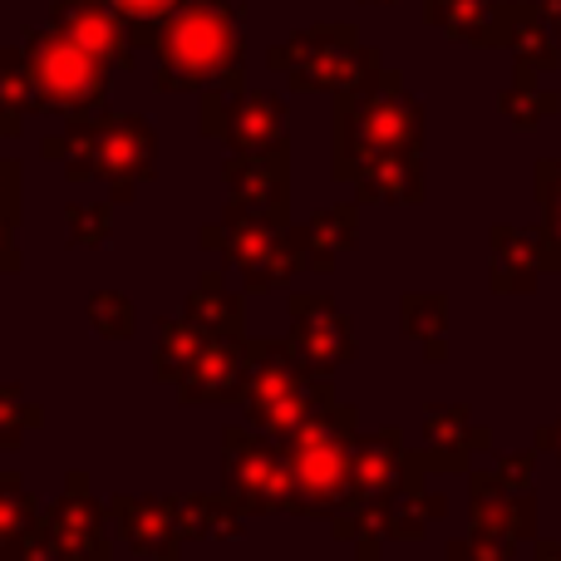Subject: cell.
Returning <instances> with one entry per match:
<instances>
[{
  "mask_svg": "<svg viewBox=\"0 0 561 561\" xmlns=\"http://www.w3.org/2000/svg\"><path fill=\"white\" fill-rule=\"evenodd\" d=\"M45 158L65 163L69 183H108L114 203H134L144 183L158 173V134L138 114H104V118H69V134L45 138Z\"/></svg>",
  "mask_w": 561,
  "mask_h": 561,
  "instance_id": "obj_1",
  "label": "cell"
},
{
  "mask_svg": "<svg viewBox=\"0 0 561 561\" xmlns=\"http://www.w3.org/2000/svg\"><path fill=\"white\" fill-rule=\"evenodd\" d=\"M158 89H242V25L222 0H187L158 30Z\"/></svg>",
  "mask_w": 561,
  "mask_h": 561,
  "instance_id": "obj_2",
  "label": "cell"
},
{
  "mask_svg": "<svg viewBox=\"0 0 561 561\" xmlns=\"http://www.w3.org/2000/svg\"><path fill=\"white\" fill-rule=\"evenodd\" d=\"M355 438H359V409L330 399L280 444L290 463V513L335 517L345 507V497L355 493V483H350Z\"/></svg>",
  "mask_w": 561,
  "mask_h": 561,
  "instance_id": "obj_3",
  "label": "cell"
},
{
  "mask_svg": "<svg viewBox=\"0 0 561 561\" xmlns=\"http://www.w3.org/2000/svg\"><path fill=\"white\" fill-rule=\"evenodd\" d=\"M359 153H424V108L389 69H369L335 104V163Z\"/></svg>",
  "mask_w": 561,
  "mask_h": 561,
  "instance_id": "obj_4",
  "label": "cell"
},
{
  "mask_svg": "<svg viewBox=\"0 0 561 561\" xmlns=\"http://www.w3.org/2000/svg\"><path fill=\"white\" fill-rule=\"evenodd\" d=\"M335 389L330 379H316L290 345H262V340H247V385H242V409L247 424H256L262 434H272L276 444H286L320 404H330Z\"/></svg>",
  "mask_w": 561,
  "mask_h": 561,
  "instance_id": "obj_5",
  "label": "cell"
},
{
  "mask_svg": "<svg viewBox=\"0 0 561 561\" xmlns=\"http://www.w3.org/2000/svg\"><path fill=\"white\" fill-rule=\"evenodd\" d=\"M25 59L35 75L39 114L84 118L108 99V65L79 39H69L59 25L25 35Z\"/></svg>",
  "mask_w": 561,
  "mask_h": 561,
  "instance_id": "obj_6",
  "label": "cell"
},
{
  "mask_svg": "<svg viewBox=\"0 0 561 561\" xmlns=\"http://www.w3.org/2000/svg\"><path fill=\"white\" fill-rule=\"evenodd\" d=\"M197 242L207 252H222V262L232 272H242L247 290H272L296 280V272H306V252H300V237L290 227L262 222V217L242 213V207H227L222 222L203 227Z\"/></svg>",
  "mask_w": 561,
  "mask_h": 561,
  "instance_id": "obj_7",
  "label": "cell"
},
{
  "mask_svg": "<svg viewBox=\"0 0 561 561\" xmlns=\"http://www.w3.org/2000/svg\"><path fill=\"white\" fill-rule=\"evenodd\" d=\"M222 493L247 517L290 513V463L286 448L256 424H232L222 434Z\"/></svg>",
  "mask_w": 561,
  "mask_h": 561,
  "instance_id": "obj_8",
  "label": "cell"
},
{
  "mask_svg": "<svg viewBox=\"0 0 561 561\" xmlns=\"http://www.w3.org/2000/svg\"><path fill=\"white\" fill-rule=\"evenodd\" d=\"M375 55L359 49V35L350 25H325L296 35L290 45L272 49V69L290 79V89H325V94H350L365 84Z\"/></svg>",
  "mask_w": 561,
  "mask_h": 561,
  "instance_id": "obj_9",
  "label": "cell"
},
{
  "mask_svg": "<svg viewBox=\"0 0 561 561\" xmlns=\"http://www.w3.org/2000/svg\"><path fill=\"white\" fill-rule=\"evenodd\" d=\"M203 134L222 138L232 153H280L286 148V104L266 89H207Z\"/></svg>",
  "mask_w": 561,
  "mask_h": 561,
  "instance_id": "obj_10",
  "label": "cell"
},
{
  "mask_svg": "<svg viewBox=\"0 0 561 561\" xmlns=\"http://www.w3.org/2000/svg\"><path fill=\"white\" fill-rule=\"evenodd\" d=\"M286 345L316 379H335L355 359V325L325 290H306V296H290Z\"/></svg>",
  "mask_w": 561,
  "mask_h": 561,
  "instance_id": "obj_11",
  "label": "cell"
},
{
  "mask_svg": "<svg viewBox=\"0 0 561 561\" xmlns=\"http://www.w3.org/2000/svg\"><path fill=\"white\" fill-rule=\"evenodd\" d=\"M108 507L89 493V473H69L65 493L45 513V537L49 547L79 557V561H108L114 557V537H108Z\"/></svg>",
  "mask_w": 561,
  "mask_h": 561,
  "instance_id": "obj_12",
  "label": "cell"
},
{
  "mask_svg": "<svg viewBox=\"0 0 561 561\" xmlns=\"http://www.w3.org/2000/svg\"><path fill=\"white\" fill-rule=\"evenodd\" d=\"M232 207L262 217V222L290 227V163L280 153H232L222 168Z\"/></svg>",
  "mask_w": 561,
  "mask_h": 561,
  "instance_id": "obj_13",
  "label": "cell"
},
{
  "mask_svg": "<svg viewBox=\"0 0 561 561\" xmlns=\"http://www.w3.org/2000/svg\"><path fill=\"white\" fill-rule=\"evenodd\" d=\"M55 25L69 39H79L84 49H94L104 65H114V69L134 65V30H128V15L114 0H59Z\"/></svg>",
  "mask_w": 561,
  "mask_h": 561,
  "instance_id": "obj_14",
  "label": "cell"
},
{
  "mask_svg": "<svg viewBox=\"0 0 561 561\" xmlns=\"http://www.w3.org/2000/svg\"><path fill=\"white\" fill-rule=\"evenodd\" d=\"M335 178L355 187V203H419L424 197L419 153H359L350 163H335Z\"/></svg>",
  "mask_w": 561,
  "mask_h": 561,
  "instance_id": "obj_15",
  "label": "cell"
},
{
  "mask_svg": "<svg viewBox=\"0 0 561 561\" xmlns=\"http://www.w3.org/2000/svg\"><path fill=\"white\" fill-rule=\"evenodd\" d=\"M114 527L138 557L178 561L183 552V527H178V497H114L108 503Z\"/></svg>",
  "mask_w": 561,
  "mask_h": 561,
  "instance_id": "obj_16",
  "label": "cell"
},
{
  "mask_svg": "<svg viewBox=\"0 0 561 561\" xmlns=\"http://www.w3.org/2000/svg\"><path fill=\"white\" fill-rule=\"evenodd\" d=\"M247 385V340H213L207 355L187 369V379L178 385L183 404H242Z\"/></svg>",
  "mask_w": 561,
  "mask_h": 561,
  "instance_id": "obj_17",
  "label": "cell"
},
{
  "mask_svg": "<svg viewBox=\"0 0 561 561\" xmlns=\"http://www.w3.org/2000/svg\"><path fill=\"white\" fill-rule=\"evenodd\" d=\"M404 434L399 428H379V434L355 438V463H350V483L355 497H394L404 483Z\"/></svg>",
  "mask_w": 561,
  "mask_h": 561,
  "instance_id": "obj_18",
  "label": "cell"
},
{
  "mask_svg": "<svg viewBox=\"0 0 561 561\" xmlns=\"http://www.w3.org/2000/svg\"><path fill=\"white\" fill-rule=\"evenodd\" d=\"M300 252H306V266L320 276L335 272V262L355 247L359 237V203H340V207H320L306 227H300Z\"/></svg>",
  "mask_w": 561,
  "mask_h": 561,
  "instance_id": "obj_19",
  "label": "cell"
},
{
  "mask_svg": "<svg viewBox=\"0 0 561 561\" xmlns=\"http://www.w3.org/2000/svg\"><path fill=\"white\" fill-rule=\"evenodd\" d=\"M213 340H217L213 330H207L203 320H193L187 310H183V316H163V320H158L153 375L163 379V385H183L187 369L207 355V345H213Z\"/></svg>",
  "mask_w": 561,
  "mask_h": 561,
  "instance_id": "obj_20",
  "label": "cell"
},
{
  "mask_svg": "<svg viewBox=\"0 0 561 561\" xmlns=\"http://www.w3.org/2000/svg\"><path fill=\"white\" fill-rule=\"evenodd\" d=\"M39 537H45V513L25 493V478L0 473V552L5 561H25Z\"/></svg>",
  "mask_w": 561,
  "mask_h": 561,
  "instance_id": "obj_21",
  "label": "cell"
},
{
  "mask_svg": "<svg viewBox=\"0 0 561 561\" xmlns=\"http://www.w3.org/2000/svg\"><path fill=\"white\" fill-rule=\"evenodd\" d=\"M330 527H335L340 542L355 547L359 561H375L379 552H385V537L389 533V497H345V507H340L335 517H330Z\"/></svg>",
  "mask_w": 561,
  "mask_h": 561,
  "instance_id": "obj_22",
  "label": "cell"
},
{
  "mask_svg": "<svg viewBox=\"0 0 561 561\" xmlns=\"http://www.w3.org/2000/svg\"><path fill=\"white\" fill-rule=\"evenodd\" d=\"M187 316L203 320V325L213 330L217 340H247V335H242L247 306H242V296H232V290H227L222 272H203L197 290L187 296Z\"/></svg>",
  "mask_w": 561,
  "mask_h": 561,
  "instance_id": "obj_23",
  "label": "cell"
},
{
  "mask_svg": "<svg viewBox=\"0 0 561 561\" xmlns=\"http://www.w3.org/2000/svg\"><path fill=\"white\" fill-rule=\"evenodd\" d=\"M178 527L183 542H203V537H242L247 533V513L232 503L227 493L217 497H178Z\"/></svg>",
  "mask_w": 561,
  "mask_h": 561,
  "instance_id": "obj_24",
  "label": "cell"
},
{
  "mask_svg": "<svg viewBox=\"0 0 561 561\" xmlns=\"http://www.w3.org/2000/svg\"><path fill=\"white\" fill-rule=\"evenodd\" d=\"M0 108L10 114H39V99H35V75H30V59L25 49H0Z\"/></svg>",
  "mask_w": 561,
  "mask_h": 561,
  "instance_id": "obj_25",
  "label": "cell"
},
{
  "mask_svg": "<svg viewBox=\"0 0 561 561\" xmlns=\"http://www.w3.org/2000/svg\"><path fill=\"white\" fill-rule=\"evenodd\" d=\"M404 335L428 340V355L444 359V296H404Z\"/></svg>",
  "mask_w": 561,
  "mask_h": 561,
  "instance_id": "obj_26",
  "label": "cell"
},
{
  "mask_svg": "<svg viewBox=\"0 0 561 561\" xmlns=\"http://www.w3.org/2000/svg\"><path fill=\"white\" fill-rule=\"evenodd\" d=\"M84 316H89V325H94V335H104V340L134 335V306H128L118 290H94L89 306H84Z\"/></svg>",
  "mask_w": 561,
  "mask_h": 561,
  "instance_id": "obj_27",
  "label": "cell"
},
{
  "mask_svg": "<svg viewBox=\"0 0 561 561\" xmlns=\"http://www.w3.org/2000/svg\"><path fill=\"white\" fill-rule=\"evenodd\" d=\"M39 424H45L39 404H30V399L20 394V385H0V448H15L20 438Z\"/></svg>",
  "mask_w": 561,
  "mask_h": 561,
  "instance_id": "obj_28",
  "label": "cell"
},
{
  "mask_svg": "<svg viewBox=\"0 0 561 561\" xmlns=\"http://www.w3.org/2000/svg\"><path fill=\"white\" fill-rule=\"evenodd\" d=\"M65 217H69V242L75 247H104L114 237V197L108 203H79Z\"/></svg>",
  "mask_w": 561,
  "mask_h": 561,
  "instance_id": "obj_29",
  "label": "cell"
},
{
  "mask_svg": "<svg viewBox=\"0 0 561 561\" xmlns=\"http://www.w3.org/2000/svg\"><path fill=\"white\" fill-rule=\"evenodd\" d=\"M114 5L124 10L134 30H163V20H173L187 0H114Z\"/></svg>",
  "mask_w": 561,
  "mask_h": 561,
  "instance_id": "obj_30",
  "label": "cell"
},
{
  "mask_svg": "<svg viewBox=\"0 0 561 561\" xmlns=\"http://www.w3.org/2000/svg\"><path fill=\"white\" fill-rule=\"evenodd\" d=\"M448 557L454 561H507L513 552H507V542H497L493 527H478L473 542H454L448 547Z\"/></svg>",
  "mask_w": 561,
  "mask_h": 561,
  "instance_id": "obj_31",
  "label": "cell"
},
{
  "mask_svg": "<svg viewBox=\"0 0 561 561\" xmlns=\"http://www.w3.org/2000/svg\"><path fill=\"white\" fill-rule=\"evenodd\" d=\"M0 222H20V163L0 158Z\"/></svg>",
  "mask_w": 561,
  "mask_h": 561,
  "instance_id": "obj_32",
  "label": "cell"
},
{
  "mask_svg": "<svg viewBox=\"0 0 561 561\" xmlns=\"http://www.w3.org/2000/svg\"><path fill=\"white\" fill-rule=\"evenodd\" d=\"M10 232H15V227L0 222V272H20V252H15V242H10Z\"/></svg>",
  "mask_w": 561,
  "mask_h": 561,
  "instance_id": "obj_33",
  "label": "cell"
},
{
  "mask_svg": "<svg viewBox=\"0 0 561 561\" xmlns=\"http://www.w3.org/2000/svg\"><path fill=\"white\" fill-rule=\"evenodd\" d=\"M25 561H79V557L59 552V547H49V537H39V542L30 547V557H25Z\"/></svg>",
  "mask_w": 561,
  "mask_h": 561,
  "instance_id": "obj_34",
  "label": "cell"
},
{
  "mask_svg": "<svg viewBox=\"0 0 561 561\" xmlns=\"http://www.w3.org/2000/svg\"><path fill=\"white\" fill-rule=\"evenodd\" d=\"M0 561H5V552H0Z\"/></svg>",
  "mask_w": 561,
  "mask_h": 561,
  "instance_id": "obj_35",
  "label": "cell"
}]
</instances>
